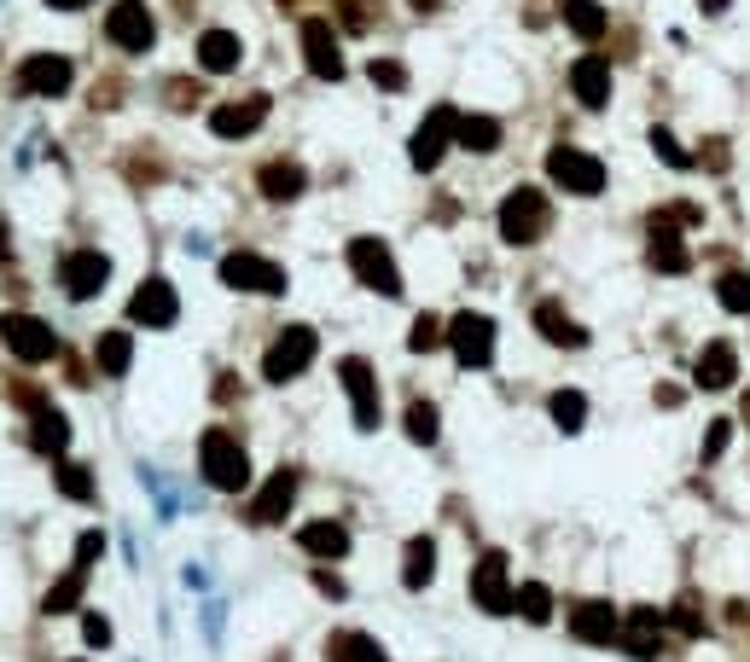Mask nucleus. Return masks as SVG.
<instances>
[{"label":"nucleus","instance_id":"nucleus-1","mask_svg":"<svg viewBox=\"0 0 750 662\" xmlns=\"http://www.w3.org/2000/svg\"><path fill=\"white\" fill-rule=\"evenodd\" d=\"M198 477H205L216 494H245L251 488V453H245V442H239L233 430L210 424L205 437H198Z\"/></svg>","mask_w":750,"mask_h":662},{"label":"nucleus","instance_id":"nucleus-2","mask_svg":"<svg viewBox=\"0 0 750 662\" xmlns=\"http://www.w3.org/2000/svg\"><path fill=\"white\" fill-rule=\"evenodd\" d=\"M465 593H472V605L483 616H518V582H512V558L500 547L477 552L472 575H465Z\"/></svg>","mask_w":750,"mask_h":662},{"label":"nucleus","instance_id":"nucleus-3","mask_svg":"<svg viewBox=\"0 0 750 662\" xmlns=\"http://www.w3.org/2000/svg\"><path fill=\"white\" fill-rule=\"evenodd\" d=\"M547 227H553V203H547L541 186H512L500 198V239L506 244H536V239H547Z\"/></svg>","mask_w":750,"mask_h":662},{"label":"nucleus","instance_id":"nucleus-4","mask_svg":"<svg viewBox=\"0 0 750 662\" xmlns=\"http://www.w3.org/2000/svg\"><path fill=\"white\" fill-rule=\"evenodd\" d=\"M315 355H320L315 326H286L268 343V355H262V378H268V384H291V378H302V372L315 366Z\"/></svg>","mask_w":750,"mask_h":662},{"label":"nucleus","instance_id":"nucleus-5","mask_svg":"<svg viewBox=\"0 0 750 662\" xmlns=\"http://www.w3.org/2000/svg\"><path fill=\"white\" fill-rule=\"evenodd\" d=\"M338 384H343V396H350V412H355V430H373L384 424V396H378V372L361 361V355H343L338 361Z\"/></svg>","mask_w":750,"mask_h":662},{"label":"nucleus","instance_id":"nucleus-6","mask_svg":"<svg viewBox=\"0 0 750 662\" xmlns=\"http://www.w3.org/2000/svg\"><path fill=\"white\" fill-rule=\"evenodd\" d=\"M350 274L367 285V291H378V297H401V274H396V256H390V244L384 239H373V233H361V239H350Z\"/></svg>","mask_w":750,"mask_h":662},{"label":"nucleus","instance_id":"nucleus-7","mask_svg":"<svg viewBox=\"0 0 750 662\" xmlns=\"http://www.w3.org/2000/svg\"><path fill=\"white\" fill-rule=\"evenodd\" d=\"M564 628H571L576 646H594V651H611L617 633H622V610L611 598H576L571 610H564Z\"/></svg>","mask_w":750,"mask_h":662},{"label":"nucleus","instance_id":"nucleus-8","mask_svg":"<svg viewBox=\"0 0 750 662\" xmlns=\"http://www.w3.org/2000/svg\"><path fill=\"white\" fill-rule=\"evenodd\" d=\"M0 343H7L24 366H42V361L58 355L53 326H47V320H35V315H24V308H7V315H0Z\"/></svg>","mask_w":750,"mask_h":662},{"label":"nucleus","instance_id":"nucleus-9","mask_svg":"<svg viewBox=\"0 0 750 662\" xmlns=\"http://www.w3.org/2000/svg\"><path fill=\"white\" fill-rule=\"evenodd\" d=\"M297 488H302V471H297V465H279L274 477L251 494L245 523H251V529H279V523H286V511L297 506Z\"/></svg>","mask_w":750,"mask_h":662},{"label":"nucleus","instance_id":"nucleus-10","mask_svg":"<svg viewBox=\"0 0 750 662\" xmlns=\"http://www.w3.org/2000/svg\"><path fill=\"white\" fill-rule=\"evenodd\" d=\"M221 285L256 291V297H286V267L256 251H233V256H221Z\"/></svg>","mask_w":750,"mask_h":662},{"label":"nucleus","instance_id":"nucleus-11","mask_svg":"<svg viewBox=\"0 0 750 662\" xmlns=\"http://www.w3.org/2000/svg\"><path fill=\"white\" fill-rule=\"evenodd\" d=\"M547 180L564 186V192H576V198H594L605 186V163L594 152H582V146H553L547 152Z\"/></svg>","mask_w":750,"mask_h":662},{"label":"nucleus","instance_id":"nucleus-12","mask_svg":"<svg viewBox=\"0 0 750 662\" xmlns=\"http://www.w3.org/2000/svg\"><path fill=\"white\" fill-rule=\"evenodd\" d=\"M449 349H454V361L465 366V372H489L495 366V320L489 315H454V326H449Z\"/></svg>","mask_w":750,"mask_h":662},{"label":"nucleus","instance_id":"nucleus-13","mask_svg":"<svg viewBox=\"0 0 750 662\" xmlns=\"http://www.w3.org/2000/svg\"><path fill=\"white\" fill-rule=\"evenodd\" d=\"M106 41L117 53H146L152 41H157V18L146 0H111V12H106Z\"/></svg>","mask_w":750,"mask_h":662},{"label":"nucleus","instance_id":"nucleus-14","mask_svg":"<svg viewBox=\"0 0 750 662\" xmlns=\"http://www.w3.org/2000/svg\"><path fill=\"white\" fill-rule=\"evenodd\" d=\"M70 81H76V65H70L65 53H30L24 65L12 70V88H18V93H35V99L70 93Z\"/></svg>","mask_w":750,"mask_h":662},{"label":"nucleus","instance_id":"nucleus-15","mask_svg":"<svg viewBox=\"0 0 750 662\" xmlns=\"http://www.w3.org/2000/svg\"><path fill=\"white\" fill-rule=\"evenodd\" d=\"M663 633H669V616H663L658 605H635V610H622L617 646L635 657V662H658V657H663Z\"/></svg>","mask_w":750,"mask_h":662},{"label":"nucleus","instance_id":"nucleus-16","mask_svg":"<svg viewBox=\"0 0 750 662\" xmlns=\"http://www.w3.org/2000/svg\"><path fill=\"white\" fill-rule=\"evenodd\" d=\"M129 320L134 326H152V331H164L180 320V297H175V285L164 274H146L134 285V297H129Z\"/></svg>","mask_w":750,"mask_h":662},{"label":"nucleus","instance_id":"nucleus-17","mask_svg":"<svg viewBox=\"0 0 750 662\" xmlns=\"http://www.w3.org/2000/svg\"><path fill=\"white\" fill-rule=\"evenodd\" d=\"M454 134H460V111H454V106H437V111L413 129V140H408V163H413V169H437Z\"/></svg>","mask_w":750,"mask_h":662},{"label":"nucleus","instance_id":"nucleus-18","mask_svg":"<svg viewBox=\"0 0 750 662\" xmlns=\"http://www.w3.org/2000/svg\"><path fill=\"white\" fill-rule=\"evenodd\" d=\"M106 279H111V256H99V251H70L65 262H58V291H65L70 302L99 297Z\"/></svg>","mask_w":750,"mask_h":662},{"label":"nucleus","instance_id":"nucleus-19","mask_svg":"<svg viewBox=\"0 0 750 662\" xmlns=\"http://www.w3.org/2000/svg\"><path fill=\"white\" fill-rule=\"evenodd\" d=\"M302 65L320 81H343V47H338V30L327 18H309V24H302Z\"/></svg>","mask_w":750,"mask_h":662},{"label":"nucleus","instance_id":"nucleus-20","mask_svg":"<svg viewBox=\"0 0 750 662\" xmlns=\"http://www.w3.org/2000/svg\"><path fill=\"white\" fill-rule=\"evenodd\" d=\"M268 93H251V99H233V106H216L210 111V134L216 140H251L262 122H268Z\"/></svg>","mask_w":750,"mask_h":662},{"label":"nucleus","instance_id":"nucleus-21","mask_svg":"<svg viewBox=\"0 0 750 662\" xmlns=\"http://www.w3.org/2000/svg\"><path fill=\"white\" fill-rule=\"evenodd\" d=\"M297 552H309L315 564H343L350 558V529L338 517H315V523L297 529Z\"/></svg>","mask_w":750,"mask_h":662},{"label":"nucleus","instance_id":"nucleus-22","mask_svg":"<svg viewBox=\"0 0 750 662\" xmlns=\"http://www.w3.org/2000/svg\"><path fill=\"white\" fill-rule=\"evenodd\" d=\"M571 93H576V106H587V111L611 106V58H599V53L576 58V65H571Z\"/></svg>","mask_w":750,"mask_h":662},{"label":"nucleus","instance_id":"nucleus-23","mask_svg":"<svg viewBox=\"0 0 750 662\" xmlns=\"http://www.w3.org/2000/svg\"><path fill=\"white\" fill-rule=\"evenodd\" d=\"M734 378H739V349L727 343V338L704 343V355H698V366H693V384L704 389V396H716V389H727Z\"/></svg>","mask_w":750,"mask_h":662},{"label":"nucleus","instance_id":"nucleus-24","mask_svg":"<svg viewBox=\"0 0 750 662\" xmlns=\"http://www.w3.org/2000/svg\"><path fill=\"white\" fill-rule=\"evenodd\" d=\"M431 582H437V534H413V541L401 547V587L424 593Z\"/></svg>","mask_w":750,"mask_h":662},{"label":"nucleus","instance_id":"nucleus-25","mask_svg":"<svg viewBox=\"0 0 750 662\" xmlns=\"http://www.w3.org/2000/svg\"><path fill=\"white\" fill-rule=\"evenodd\" d=\"M256 186H262V198H268V203H291V198H302V186H309V175H302V163H291V157H274V163H262Z\"/></svg>","mask_w":750,"mask_h":662},{"label":"nucleus","instance_id":"nucleus-26","mask_svg":"<svg viewBox=\"0 0 750 662\" xmlns=\"http://www.w3.org/2000/svg\"><path fill=\"white\" fill-rule=\"evenodd\" d=\"M53 488L65 494V500H76V506H93L99 500V477H93V465L88 460H53Z\"/></svg>","mask_w":750,"mask_h":662},{"label":"nucleus","instance_id":"nucleus-27","mask_svg":"<svg viewBox=\"0 0 750 662\" xmlns=\"http://www.w3.org/2000/svg\"><path fill=\"white\" fill-rule=\"evenodd\" d=\"M30 448L42 453V460H65V448H70V419L58 407H42V412H30Z\"/></svg>","mask_w":750,"mask_h":662},{"label":"nucleus","instance_id":"nucleus-28","mask_svg":"<svg viewBox=\"0 0 750 662\" xmlns=\"http://www.w3.org/2000/svg\"><path fill=\"white\" fill-rule=\"evenodd\" d=\"M327 662H390V651L361 628H332L327 633Z\"/></svg>","mask_w":750,"mask_h":662},{"label":"nucleus","instance_id":"nucleus-29","mask_svg":"<svg viewBox=\"0 0 750 662\" xmlns=\"http://www.w3.org/2000/svg\"><path fill=\"white\" fill-rule=\"evenodd\" d=\"M239 58H245V41H239L233 30H205L198 35V65H205L210 76L239 70Z\"/></svg>","mask_w":750,"mask_h":662},{"label":"nucleus","instance_id":"nucleus-30","mask_svg":"<svg viewBox=\"0 0 750 662\" xmlns=\"http://www.w3.org/2000/svg\"><path fill=\"white\" fill-rule=\"evenodd\" d=\"M536 331H541L547 343H559V349H582V343H587V331L571 320V308L553 302V297L536 302Z\"/></svg>","mask_w":750,"mask_h":662},{"label":"nucleus","instance_id":"nucleus-31","mask_svg":"<svg viewBox=\"0 0 750 662\" xmlns=\"http://www.w3.org/2000/svg\"><path fill=\"white\" fill-rule=\"evenodd\" d=\"M93 366L106 372V378H123V372L134 366V338L129 331H99L93 338Z\"/></svg>","mask_w":750,"mask_h":662},{"label":"nucleus","instance_id":"nucleus-32","mask_svg":"<svg viewBox=\"0 0 750 662\" xmlns=\"http://www.w3.org/2000/svg\"><path fill=\"white\" fill-rule=\"evenodd\" d=\"M82 593H88V570H65L58 582H47V593H42V616H70L76 605H82Z\"/></svg>","mask_w":750,"mask_h":662},{"label":"nucleus","instance_id":"nucleus-33","mask_svg":"<svg viewBox=\"0 0 750 662\" xmlns=\"http://www.w3.org/2000/svg\"><path fill=\"white\" fill-rule=\"evenodd\" d=\"M564 30H571L576 41H605L611 12H605L599 0H564Z\"/></svg>","mask_w":750,"mask_h":662},{"label":"nucleus","instance_id":"nucleus-34","mask_svg":"<svg viewBox=\"0 0 750 662\" xmlns=\"http://www.w3.org/2000/svg\"><path fill=\"white\" fill-rule=\"evenodd\" d=\"M663 616H669V628H675L681 639H704V633H709V610H704L698 593H681Z\"/></svg>","mask_w":750,"mask_h":662},{"label":"nucleus","instance_id":"nucleus-35","mask_svg":"<svg viewBox=\"0 0 750 662\" xmlns=\"http://www.w3.org/2000/svg\"><path fill=\"white\" fill-rule=\"evenodd\" d=\"M454 146H465V152H495V146H500V117H483V111L460 117Z\"/></svg>","mask_w":750,"mask_h":662},{"label":"nucleus","instance_id":"nucleus-36","mask_svg":"<svg viewBox=\"0 0 750 662\" xmlns=\"http://www.w3.org/2000/svg\"><path fill=\"white\" fill-rule=\"evenodd\" d=\"M547 412H553V424L564 430V437H576V430L587 424V396L582 389H553V396H547Z\"/></svg>","mask_w":750,"mask_h":662},{"label":"nucleus","instance_id":"nucleus-37","mask_svg":"<svg viewBox=\"0 0 750 662\" xmlns=\"http://www.w3.org/2000/svg\"><path fill=\"white\" fill-rule=\"evenodd\" d=\"M518 616L530 628H547L553 622V587L547 582H518Z\"/></svg>","mask_w":750,"mask_h":662},{"label":"nucleus","instance_id":"nucleus-38","mask_svg":"<svg viewBox=\"0 0 750 662\" xmlns=\"http://www.w3.org/2000/svg\"><path fill=\"white\" fill-rule=\"evenodd\" d=\"M652 267H658V274H669V279L693 267V256H686L681 233H652Z\"/></svg>","mask_w":750,"mask_h":662},{"label":"nucleus","instance_id":"nucleus-39","mask_svg":"<svg viewBox=\"0 0 750 662\" xmlns=\"http://www.w3.org/2000/svg\"><path fill=\"white\" fill-rule=\"evenodd\" d=\"M437 437H442L437 401H424V396H419V401H408V442H413V448H431Z\"/></svg>","mask_w":750,"mask_h":662},{"label":"nucleus","instance_id":"nucleus-40","mask_svg":"<svg viewBox=\"0 0 750 662\" xmlns=\"http://www.w3.org/2000/svg\"><path fill=\"white\" fill-rule=\"evenodd\" d=\"M332 7H338V24L350 30V35H367L384 18V0H332Z\"/></svg>","mask_w":750,"mask_h":662},{"label":"nucleus","instance_id":"nucleus-41","mask_svg":"<svg viewBox=\"0 0 750 662\" xmlns=\"http://www.w3.org/2000/svg\"><path fill=\"white\" fill-rule=\"evenodd\" d=\"M716 302L727 308V315H750V274H745V267H734V274L716 279Z\"/></svg>","mask_w":750,"mask_h":662},{"label":"nucleus","instance_id":"nucleus-42","mask_svg":"<svg viewBox=\"0 0 750 662\" xmlns=\"http://www.w3.org/2000/svg\"><path fill=\"white\" fill-rule=\"evenodd\" d=\"M367 81H373V88H384V93H401V88H408V65H401V58H373Z\"/></svg>","mask_w":750,"mask_h":662},{"label":"nucleus","instance_id":"nucleus-43","mask_svg":"<svg viewBox=\"0 0 750 662\" xmlns=\"http://www.w3.org/2000/svg\"><path fill=\"white\" fill-rule=\"evenodd\" d=\"M442 338H449V331H442V320H437V315H419L413 331H408V349H413V355H431Z\"/></svg>","mask_w":750,"mask_h":662},{"label":"nucleus","instance_id":"nucleus-44","mask_svg":"<svg viewBox=\"0 0 750 662\" xmlns=\"http://www.w3.org/2000/svg\"><path fill=\"white\" fill-rule=\"evenodd\" d=\"M99 558H106V534H99V529H82V534H76V558H70V564H76V570H93Z\"/></svg>","mask_w":750,"mask_h":662},{"label":"nucleus","instance_id":"nucleus-45","mask_svg":"<svg viewBox=\"0 0 750 662\" xmlns=\"http://www.w3.org/2000/svg\"><path fill=\"white\" fill-rule=\"evenodd\" d=\"M727 442H734V419H716V424L704 430V448H698V453H704V465H716L721 453H727Z\"/></svg>","mask_w":750,"mask_h":662},{"label":"nucleus","instance_id":"nucleus-46","mask_svg":"<svg viewBox=\"0 0 750 662\" xmlns=\"http://www.w3.org/2000/svg\"><path fill=\"white\" fill-rule=\"evenodd\" d=\"M82 639H88V651H106L111 646V616H99V610H82Z\"/></svg>","mask_w":750,"mask_h":662},{"label":"nucleus","instance_id":"nucleus-47","mask_svg":"<svg viewBox=\"0 0 750 662\" xmlns=\"http://www.w3.org/2000/svg\"><path fill=\"white\" fill-rule=\"evenodd\" d=\"M652 152L669 163V169H693V157H686V152L675 146V134H669V129H652Z\"/></svg>","mask_w":750,"mask_h":662},{"label":"nucleus","instance_id":"nucleus-48","mask_svg":"<svg viewBox=\"0 0 750 662\" xmlns=\"http://www.w3.org/2000/svg\"><path fill=\"white\" fill-rule=\"evenodd\" d=\"M309 582H315V593H320V598H332V605H338V598H350V587H343V575H338V570H327V564H320V570L309 575Z\"/></svg>","mask_w":750,"mask_h":662},{"label":"nucleus","instance_id":"nucleus-49","mask_svg":"<svg viewBox=\"0 0 750 662\" xmlns=\"http://www.w3.org/2000/svg\"><path fill=\"white\" fill-rule=\"evenodd\" d=\"M198 93H205V88H198V81H187V76H180V81H169V106H175V111L198 106Z\"/></svg>","mask_w":750,"mask_h":662},{"label":"nucleus","instance_id":"nucleus-50","mask_svg":"<svg viewBox=\"0 0 750 662\" xmlns=\"http://www.w3.org/2000/svg\"><path fill=\"white\" fill-rule=\"evenodd\" d=\"M233 396H245V384H239V378H216V401H233Z\"/></svg>","mask_w":750,"mask_h":662},{"label":"nucleus","instance_id":"nucleus-51","mask_svg":"<svg viewBox=\"0 0 750 662\" xmlns=\"http://www.w3.org/2000/svg\"><path fill=\"white\" fill-rule=\"evenodd\" d=\"M658 407H681V389L675 384H658Z\"/></svg>","mask_w":750,"mask_h":662},{"label":"nucleus","instance_id":"nucleus-52","mask_svg":"<svg viewBox=\"0 0 750 662\" xmlns=\"http://www.w3.org/2000/svg\"><path fill=\"white\" fill-rule=\"evenodd\" d=\"M727 622H734V628H750V610H745V605H727Z\"/></svg>","mask_w":750,"mask_h":662},{"label":"nucleus","instance_id":"nucleus-53","mask_svg":"<svg viewBox=\"0 0 750 662\" xmlns=\"http://www.w3.org/2000/svg\"><path fill=\"white\" fill-rule=\"evenodd\" d=\"M47 7H53V12H82L88 0H47Z\"/></svg>","mask_w":750,"mask_h":662},{"label":"nucleus","instance_id":"nucleus-54","mask_svg":"<svg viewBox=\"0 0 750 662\" xmlns=\"http://www.w3.org/2000/svg\"><path fill=\"white\" fill-rule=\"evenodd\" d=\"M12 256V233H7V221H0V262Z\"/></svg>","mask_w":750,"mask_h":662},{"label":"nucleus","instance_id":"nucleus-55","mask_svg":"<svg viewBox=\"0 0 750 662\" xmlns=\"http://www.w3.org/2000/svg\"><path fill=\"white\" fill-rule=\"evenodd\" d=\"M413 12H437V0H413Z\"/></svg>","mask_w":750,"mask_h":662},{"label":"nucleus","instance_id":"nucleus-56","mask_svg":"<svg viewBox=\"0 0 750 662\" xmlns=\"http://www.w3.org/2000/svg\"><path fill=\"white\" fill-rule=\"evenodd\" d=\"M76 662H88V657H76Z\"/></svg>","mask_w":750,"mask_h":662},{"label":"nucleus","instance_id":"nucleus-57","mask_svg":"<svg viewBox=\"0 0 750 662\" xmlns=\"http://www.w3.org/2000/svg\"><path fill=\"white\" fill-rule=\"evenodd\" d=\"M286 7H291V0H286Z\"/></svg>","mask_w":750,"mask_h":662}]
</instances>
